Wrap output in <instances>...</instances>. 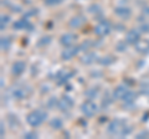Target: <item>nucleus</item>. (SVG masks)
<instances>
[{
    "label": "nucleus",
    "mask_w": 149,
    "mask_h": 139,
    "mask_svg": "<svg viewBox=\"0 0 149 139\" xmlns=\"http://www.w3.org/2000/svg\"><path fill=\"white\" fill-rule=\"evenodd\" d=\"M47 119V112L44 109H35V111H31V112L26 115V122L30 127H39L41 126L45 120Z\"/></svg>",
    "instance_id": "f257e3e1"
},
{
    "label": "nucleus",
    "mask_w": 149,
    "mask_h": 139,
    "mask_svg": "<svg viewBox=\"0 0 149 139\" xmlns=\"http://www.w3.org/2000/svg\"><path fill=\"white\" fill-rule=\"evenodd\" d=\"M127 124V120L123 119V118H114L113 120H111L107 126V129L106 132L108 136H112V137H119L120 132L122 129L124 128V126Z\"/></svg>",
    "instance_id": "f03ea898"
},
{
    "label": "nucleus",
    "mask_w": 149,
    "mask_h": 139,
    "mask_svg": "<svg viewBox=\"0 0 149 139\" xmlns=\"http://www.w3.org/2000/svg\"><path fill=\"white\" fill-rule=\"evenodd\" d=\"M30 95H31V88H30V86H27V85L20 83V85H16L11 88V97L16 101L26 99Z\"/></svg>",
    "instance_id": "7ed1b4c3"
},
{
    "label": "nucleus",
    "mask_w": 149,
    "mask_h": 139,
    "mask_svg": "<svg viewBox=\"0 0 149 139\" xmlns=\"http://www.w3.org/2000/svg\"><path fill=\"white\" fill-rule=\"evenodd\" d=\"M80 109H81V113L87 118L95 117L97 112H98V107H97V104L93 102V99H86L85 102H82Z\"/></svg>",
    "instance_id": "20e7f679"
},
{
    "label": "nucleus",
    "mask_w": 149,
    "mask_h": 139,
    "mask_svg": "<svg viewBox=\"0 0 149 139\" xmlns=\"http://www.w3.org/2000/svg\"><path fill=\"white\" fill-rule=\"evenodd\" d=\"M112 29H113V25L111 24V21L103 19L95 26V34L98 36V38H104V36L111 34Z\"/></svg>",
    "instance_id": "39448f33"
},
{
    "label": "nucleus",
    "mask_w": 149,
    "mask_h": 139,
    "mask_svg": "<svg viewBox=\"0 0 149 139\" xmlns=\"http://www.w3.org/2000/svg\"><path fill=\"white\" fill-rule=\"evenodd\" d=\"M76 75V71H70V70H61L55 75V80L56 83L60 86L66 85V83L71 80V78Z\"/></svg>",
    "instance_id": "423d86ee"
},
{
    "label": "nucleus",
    "mask_w": 149,
    "mask_h": 139,
    "mask_svg": "<svg viewBox=\"0 0 149 139\" xmlns=\"http://www.w3.org/2000/svg\"><path fill=\"white\" fill-rule=\"evenodd\" d=\"M73 104H74V102L73 99L71 98L70 96L67 95H63L61 98L58 99V104H57V109H60L61 112H68V111H71L72 107H73Z\"/></svg>",
    "instance_id": "0eeeda50"
},
{
    "label": "nucleus",
    "mask_w": 149,
    "mask_h": 139,
    "mask_svg": "<svg viewBox=\"0 0 149 139\" xmlns=\"http://www.w3.org/2000/svg\"><path fill=\"white\" fill-rule=\"evenodd\" d=\"M13 29H14V30H17V31H20V30L32 31V29H34V25H32L31 22H30L29 17H24V16H22L21 19L16 20V21L13 24Z\"/></svg>",
    "instance_id": "6e6552de"
},
{
    "label": "nucleus",
    "mask_w": 149,
    "mask_h": 139,
    "mask_svg": "<svg viewBox=\"0 0 149 139\" xmlns=\"http://www.w3.org/2000/svg\"><path fill=\"white\" fill-rule=\"evenodd\" d=\"M80 46H76V45H72V46H67L65 47L61 52V58L63 61H70L72 60L74 56H77V54L80 52Z\"/></svg>",
    "instance_id": "1a4fd4ad"
},
{
    "label": "nucleus",
    "mask_w": 149,
    "mask_h": 139,
    "mask_svg": "<svg viewBox=\"0 0 149 139\" xmlns=\"http://www.w3.org/2000/svg\"><path fill=\"white\" fill-rule=\"evenodd\" d=\"M86 16L82 15V14H77V15L72 16L71 19L68 21V26L71 27V29H80L82 27L83 25L86 24Z\"/></svg>",
    "instance_id": "9d476101"
},
{
    "label": "nucleus",
    "mask_w": 149,
    "mask_h": 139,
    "mask_svg": "<svg viewBox=\"0 0 149 139\" xmlns=\"http://www.w3.org/2000/svg\"><path fill=\"white\" fill-rule=\"evenodd\" d=\"M77 39H78V36L76 34H73V32H66V34L61 35V38H60V44H61L63 47H67V46L74 45Z\"/></svg>",
    "instance_id": "9b49d317"
},
{
    "label": "nucleus",
    "mask_w": 149,
    "mask_h": 139,
    "mask_svg": "<svg viewBox=\"0 0 149 139\" xmlns=\"http://www.w3.org/2000/svg\"><path fill=\"white\" fill-rule=\"evenodd\" d=\"M141 31L137 30V29H132L127 32V35H125V41L129 44V45H133L136 46L139 41H141Z\"/></svg>",
    "instance_id": "f8f14e48"
},
{
    "label": "nucleus",
    "mask_w": 149,
    "mask_h": 139,
    "mask_svg": "<svg viewBox=\"0 0 149 139\" xmlns=\"http://www.w3.org/2000/svg\"><path fill=\"white\" fill-rule=\"evenodd\" d=\"M129 91V86H127L125 83L123 85H119L114 88V91L112 92V95H113V98L114 99H118V101H122L123 97L127 95V92Z\"/></svg>",
    "instance_id": "ddd939ff"
},
{
    "label": "nucleus",
    "mask_w": 149,
    "mask_h": 139,
    "mask_svg": "<svg viewBox=\"0 0 149 139\" xmlns=\"http://www.w3.org/2000/svg\"><path fill=\"white\" fill-rule=\"evenodd\" d=\"M114 14L118 17H120L122 20H128L129 17L132 16V10H130L128 6L120 5V6H117V8L114 9Z\"/></svg>",
    "instance_id": "4468645a"
},
{
    "label": "nucleus",
    "mask_w": 149,
    "mask_h": 139,
    "mask_svg": "<svg viewBox=\"0 0 149 139\" xmlns=\"http://www.w3.org/2000/svg\"><path fill=\"white\" fill-rule=\"evenodd\" d=\"M25 68H26V63L24 61H15L11 65V75L15 77L21 76L25 72Z\"/></svg>",
    "instance_id": "2eb2a0df"
},
{
    "label": "nucleus",
    "mask_w": 149,
    "mask_h": 139,
    "mask_svg": "<svg viewBox=\"0 0 149 139\" xmlns=\"http://www.w3.org/2000/svg\"><path fill=\"white\" fill-rule=\"evenodd\" d=\"M6 122H8V126L11 131H16V129L20 127V119L16 114L14 113H8L6 114Z\"/></svg>",
    "instance_id": "dca6fc26"
},
{
    "label": "nucleus",
    "mask_w": 149,
    "mask_h": 139,
    "mask_svg": "<svg viewBox=\"0 0 149 139\" xmlns=\"http://www.w3.org/2000/svg\"><path fill=\"white\" fill-rule=\"evenodd\" d=\"M97 60H98V56H97L96 52H93V51H86L85 55L81 57L80 62L82 65H91L95 61H97Z\"/></svg>",
    "instance_id": "f3484780"
},
{
    "label": "nucleus",
    "mask_w": 149,
    "mask_h": 139,
    "mask_svg": "<svg viewBox=\"0 0 149 139\" xmlns=\"http://www.w3.org/2000/svg\"><path fill=\"white\" fill-rule=\"evenodd\" d=\"M136 51L138 54L148 55L149 54V40H141L136 45Z\"/></svg>",
    "instance_id": "a211bd4d"
},
{
    "label": "nucleus",
    "mask_w": 149,
    "mask_h": 139,
    "mask_svg": "<svg viewBox=\"0 0 149 139\" xmlns=\"http://www.w3.org/2000/svg\"><path fill=\"white\" fill-rule=\"evenodd\" d=\"M11 45H13V40L10 36H1V39H0V47H1V51L6 52V51L10 50Z\"/></svg>",
    "instance_id": "6ab92c4d"
},
{
    "label": "nucleus",
    "mask_w": 149,
    "mask_h": 139,
    "mask_svg": "<svg viewBox=\"0 0 149 139\" xmlns=\"http://www.w3.org/2000/svg\"><path fill=\"white\" fill-rule=\"evenodd\" d=\"M113 95L111 96V93L108 91H106V93L103 95V98H102V101H101V107L103 108V109H107L109 107V106L112 104V102H113Z\"/></svg>",
    "instance_id": "aec40b11"
},
{
    "label": "nucleus",
    "mask_w": 149,
    "mask_h": 139,
    "mask_svg": "<svg viewBox=\"0 0 149 139\" xmlns=\"http://www.w3.org/2000/svg\"><path fill=\"white\" fill-rule=\"evenodd\" d=\"M98 95H100V87L98 86L90 87V88L85 92V96L87 97V99H95L98 97Z\"/></svg>",
    "instance_id": "412c9836"
},
{
    "label": "nucleus",
    "mask_w": 149,
    "mask_h": 139,
    "mask_svg": "<svg viewBox=\"0 0 149 139\" xmlns=\"http://www.w3.org/2000/svg\"><path fill=\"white\" fill-rule=\"evenodd\" d=\"M50 127L52 128L54 131H60V129H62V127H63L62 119L58 118V117H54L50 120Z\"/></svg>",
    "instance_id": "4be33fe9"
},
{
    "label": "nucleus",
    "mask_w": 149,
    "mask_h": 139,
    "mask_svg": "<svg viewBox=\"0 0 149 139\" xmlns=\"http://www.w3.org/2000/svg\"><path fill=\"white\" fill-rule=\"evenodd\" d=\"M97 62L102 65V66H109V65L114 62V57L111 56V55H108V56H102V57H98Z\"/></svg>",
    "instance_id": "5701e85b"
},
{
    "label": "nucleus",
    "mask_w": 149,
    "mask_h": 139,
    "mask_svg": "<svg viewBox=\"0 0 149 139\" xmlns=\"http://www.w3.org/2000/svg\"><path fill=\"white\" fill-rule=\"evenodd\" d=\"M88 13L92 14V15L96 17L98 15H102V8L98 4H92V5L88 6Z\"/></svg>",
    "instance_id": "b1692460"
},
{
    "label": "nucleus",
    "mask_w": 149,
    "mask_h": 139,
    "mask_svg": "<svg viewBox=\"0 0 149 139\" xmlns=\"http://www.w3.org/2000/svg\"><path fill=\"white\" fill-rule=\"evenodd\" d=\"M80 46V50L81 51H90V49H92L93 46H95V42L93 41H91V40H86V41H83V42L81 44V45H78Z\"/></svg>",
    "instance_id": "393cba45"
},
{
    "label": "nucleus",
    "mask_w": 149,
    "mask_h": 139,
    "mask_svg": "<svg viewBox=\"0 0 149 139\" xmlns=\"http://www.w3.org/2000/svg\"><path fill=\"white\" fill-rule=\"evenodd\" d=\"M57 104H58L57 97H50L47 103H46V107H47L49 109H55V108H57Z\"/></svg>",
    "instance_id": "a878e982"
},
{
    "label": "nucleus",
    "mask_w": 149,
    "mask_h": 139,
    "mask_svg": "<svg viewBox=\"0 0 149 139\" xmlns=\"http://www.w3.org/2000/svg\"><path fill=\"white\" fill-rule=\"evenodd\" d=\"M9 22H10V16L9 15H1V20H0V30L1 31L5 30Z\"/></svg>",
    "instance_id": "bb28decb"
},
{
    "label": "nucleus",
    "mask_w": 149,
    "mask_h": 139,
    "mask_svg": "<svg viewBox=\"0 0 149 139\" xmlns=\"http://www.w3.org/2000/svg\"><path fill=\"white\" fill-rule=\"evenodd\" d=\"M128 42L127 41H119V42L116 45V50L118 51V52H125L127 51V49H128Z\"/></svg>",
    "instance_id": "cd10ccee"
},
{
    "label": "nucleus",
    "mask_w": 149,
    "mask_h": 139,
    "mask_svg": "<svg viewBox=\"0 0 149 139\" xmlns=\"http://www.w3.org/2000/svg\"><path fill=\"white\" fill-rule=\"evenodd\" d=\"M132 131H133V127H132V126H129V124L127 123V124H125V126H124V128L122 129V132H120L119 137H120V138L127 137V136H129V134L132 133Z\"/></svg>",
    "instance_id": "c85d7f7f"
},
{
    "label": "nucleus",
    "mask_w": 149,
    "mask_h": 139,
    "mask_svg": "<svg viewBox=\"0 0 149 139\" xmlns=\"http://www.w3.org/2000/svg\"><path fill=\"white\" fill-rule=\"evenodd\" d=\"M51 36H44V38H41L39 40V42H37V46L39 47H44V46H47L50 42H51Z\"/></svg>",
    "instance_id": "c756f323"
},
{
    "label": "nucleus",
    "mask_w": 149,
    "mask_h": 139,
    "mask_svg": "<svg viewBox=\"0 0 149 139\" xmlns=\"http://www.w3.org/2000/svg\"><path fill=\"white\" fill-rule=\"evenodd\" d=\"M137 139H149V131L146 129V131H141L139 133L136 134Z\"/></svg>",
    "instance_id": "7c9ffc66"
},
{
    "label": "nucleus",
    "mask_w": 149,
    "mask_h": 139,
    "mask_svg": "<svg viewBox=\"0 0 149 139\" xmlns=\"http://www.w3.org/2000/svg\"><path fill=\"white\" fill-rule=\"evenodd\" d=\"M139 31L143 32V34H149V22L144 21L143 24H141V26H139Z\"/></svg>",
    "instance_id": "2f4dec72"
},
{
    "label": "nucleus",
    "mask_w": 149,
    "mask_h": 139,
    "mask_svg": "<svg viewBox=\"0 0 149 139\" xmlns=\"http://www.w3.org/2000/svg\"><path fill=\"white\" fill-rule=\"evenodd\" d=\"M63 0H44L45 5L47 6H55V5H58V4H61Z\"/></svg>",
    "instance_id": "473e14b6"
},
{
    "label": "nucleus",
    "mask_w": 149,
    "mask_h": 139,
    "mask_svg": "<svg viewBox=\"0 0 149 139\" xmlns=\"http://www.w3.org/2000/svg\"><path fill=\"white\" fill-rule=\"evenodd\" d=\"M37 13H39V10H37L36 8H35V9H29V10H27V11L24 14V17H31V16H35Z\"/></svg>",
    "instance_id": "72a5a7b5"
},
{
    "label": "nucleus",
    "mask_w": 149,
    "mask_h": 139,
    "mask_svg": "<svg viewBox=\"0 0 149 139\" xmlns=\"http://www.w3.org/2000/svg\"><path fill=\"white\" fill-rule=\"evenodd\" d=\"M37 137H39V134H37L36 132H26V133H24V138H26V139H36Z\"/></svg>",
    "instance_id": "f704fd0d"
},
{
    "label": "nucleus",
    "mask_w": 149,
    "mask_h": 139,
    "mask_svg": "<svg viewBox=\"0 0 149 139\" xmlns=\"http://www.w3.org/2000/svg\"><path fill=\"white\" fill-rule=\"evenodd\" d=\"M6 136V131H5V123H4V120L0 122V137L4 138Z\"/></svg>",
    "instance_id": "c9c22d12"
},
{
    "label": "nucleus",
    "mask_w": 149,
    "mask_h": 139,
    "mask_svg": "<svg viewBox=\"0 0 149 139\" xmlns=\"http://www.w3.org/2000/svg\"><path fill=\"white\" fill-rule=\"evenodd\" d=\"M10 8H11L13 13H21V6H19V5H10Z\"/></svg>",
    "instance_id": "e433bc0d"
},
{
    "label": "nucleus",
    "mask_w": 149,
    "mask_h": 139,
    "mask_svg": "<svg viewBox=\"0 0 149 139\" xmlns=\"http://www.w3.org/2000/svg\"><path fill=\"white\" fill-rule=\"evenodd\" d=\"M142 14L143 15H149V6H143L142 8Z\"/></svg>",
    "instance_id": "4c0bfd02"
},
{
    "label": "nucleus",
    "mask_w": 149,
    "mask_h": 139,
    "mask_svg": "<svg viewBox=\"0 0 149 139\" xmlns=\"http://www.w3.org/2000/svg\"><path fill=\"white\" fill-rule=\"evenodd\" d=\"M114 27H118V31H124L125 30V26H123V25H120V24H114Z\"/></svg>",
    "instance_id": "58836bf2"
},
{
    "label": "nucleus",
    "mask_w": 149,
    "mask_h": 139,
    "mask_svg": "<svg viewBox=\"0 0 149 139\" xmlns=\"http://www.w3.org/2000/svg\"><path fill=\"white\" fill-rule=\"evenodd\" d=\"M124 83H125L127 86H132V85H134V81L129 80V78H125V80H124Z\"/></svg>",
    "instance_id": "ea45409f"
},
{
    "label": "nucleus",
    "mask_w": 149,
    "mask_h": 139,
    "mask_svg": "<svg viewBox=\"0 0 149 139\" xmlns=\"http://www.w3.org/2000/svg\"><path fill=\"white\" fill-rule=\"evenodd\" d=\"M148 117H149V112H147L146 114H143L142 120H143V122H147V120H148Z\"/></svg>",
    "instance_id": "a19ab883"
}]
</instances>
